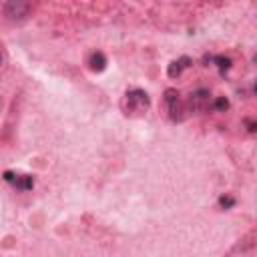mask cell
Wrapping results in <instances>:
<instances>
[{
    "label": "cell",
    "mask_w": 257,
    "mask_h": 257,
    "mask_svg": "<svg viewBox=\"0 0 257 257\" xmlns=\"http://www.w3.org/2000/svg\"><path fill=\"white\" fill-rule=\"evenodd\" d=\"M124 102H126V112H141V110H147L151 100H149V94L141 88H133L126 92L124 96Z\"/></svg>",
    "instance_id": "6da1fadb"
},
{
    "label": "cell",
    "mask_w": 257,
    "mask_h": 257,
    "mask_svg": "<svg viewBox=\"0 0 257 257\" xmlns=\"http://www.w3.org/2000/svg\"><path fill=\"white\" fill-rule=\"evenodd\" d=\"M30 12V0H6L4 4V16L8 20H24Z\"/></svg>",
    "instance_id": "7a4b0ae2"
},
{
    "label": "cell",
    "mask_w": 257,
    "mask_h": 257,
    "mask_svg": "<svg viewBox=\"0 0 257 257\" xmlns=\"http://www.w3.org/2000/svg\"><path fill=\"white\" fill-rule=\"evenodd\" d=\"M4 179L8 181V183H12L16 189H20V191H28V189H32V185H34V179L30 177V175H14V173H10V171H6L4 173Z\"/></svg>",
    "instance_id": "3957f363"
},
{
    "label": "cell",
    "mask_w": 257,
    "mask_h": 257,
    "mask_svg": "<svg viewBox=\"0 0 257 257\" xmlns=\"http://www.w3.org/2000/svg\"><path fill=\"white\" fill-rule=\"evenodd\" d=\"M165 100H167V106H169V112H171V118H179V112H181V98H179V92L169 88L165 92Z\"/></svg>",
    "instance_id": "277c9868"
},
{
    "label": "cell",
    "mask_w": 257,
    "mask_h": 257,
    "mask_svg": "<svg viewBox=\"0 0 257 257\" xmlns=\"http://www.w3.org/2000/svg\"><path fill=\"white\" fill-rule=\"evenodd\" d=\"M88 64H90V70H94V72H102V70L106 68V56H104L102 52H94V54H90Z\"/></svg>",
    "instance_id": "5b68a950"
},
{
    "label": "cell",
    "mask_w": 257,
    "mask_h": 257,
    "mask_svg": "<svg viewBox=\"0 0 257 257\" xmlns=\"http://www.w3.org/2000/svg\"><path fill=\"white\" fill-rule=\"evenodd\" d=\"M189 58L187 56H183V58H179V60H175V62H171L169 64V76L171 78H175V76H179L181 74V70L185 68V66H189Z\"/></svg>",
    "instance_id": "8992f818"
},
{
    "label": "cell",
    "mask_w": 257,
    "mask_h": 257,
    "mask_svg": "<svg viewBox=\"0 0 257 257\" xmlns=\"http://www.w3.org/2000/svg\"><path fill=\"white\" fill-rule=\"evenodd\" d=\"M213 60L217 62V66H219V70H221V72H225V70H229V68H231V60H229V58H225V56H215Z\"/></svg>",
    "instance_id": "52a82bcc"
},
{
    "label": "cell",
    "mask_w": 257,
    "mask_h": 257,
    "mask_svg": "<svg viewBox=\"0 0 257 257\" xmlns=\"http://www.w3.org/2000/svg\"><path fill=\"white\" fill-rule=\"evenodd\" d=\"M219 205H221L223 209H229V207H233V205H235V199H233V197H229V195H223V197L219 199Z\"/></svg>",
    "instance_id": "ba28073f"
},
{
    "label": "cell",
    "mask_w": 257,
    "mask_h": 257,
    "mask_svg": "<svg viewBox=\"0 0 257 257\" xmlns=\"http://www.w3.org/2000/svg\"><path fill=\"white\" fill-rule=\"evenodd\" d=\"M229 106V102H227V98H217V102H215V108H219V110H223V108H227Z\"/></svg>",
    "instance_id": "9c48e42d"
},
{
    "label": "cell",
    "mask_w": 257,
    "mask_h": 257,
    "mask_svg": "<svg viewBox=\"0 0 257 257\" xmlns=\"http://www.w3.org/2000/svg\"><path fill=\"white\" fill-rule=\"evenodd\" d=\"M2 62H4V56H2V52H0V66H2Z\"/></svg>",
    "instance_id": "30bf717a"
}]
</instances>
